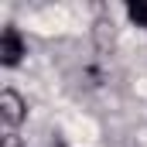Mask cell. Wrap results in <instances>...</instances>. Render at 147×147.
Returning a JSON list of instances; mask_svg holds the SVG:
<instances>
[{
	"mask_svg": "<svg viewBox=\"0 0 147 147\" xmlns=\"http://www.w3.org/2000/svg\"><path fill=\"white\" fill-rule=\"evenodd\" d=\"M21 55H24V41L17 34V28H3V34H0V62L3 65H17Z\"/></svg>",
	"mask_w": 147,
	"mask_h": 147,
	"instance_id": "obj_1",
	"label": "cell"
},
{
	"mask_svg": "<svg viewBox=\"0 0 147 147\" xmlns=\"http://www.w3.org/2000/svg\"><path fill=\"white\" fill-rule=\"evenodd\" d=\"M0 113H3V123H7V127H17L21 116H24V106H21V99H17L14 92H3V96H0Z\"/></svg>",
	"mask_w": 147,
	"mask_h": 147,
	"instance_id": "obj_2",
	"label": "cell"
},
{
	"mask_svg": "<svg viewBox=\"0 0 147 147\" xmlns=\"http://www.w3.org/2000/svg\"><path fill=\"white\" fill-rule=\"evenodd\" d=\"M127 14H130V21H134V24H140V28H147V3H144V0L130 3V7H127Z\"/></svg>",
	"mask_w": 147,
	"mask_h": 147,
	"instance_id": "obj_3",
	"label": "cell"
}]
</instances>
